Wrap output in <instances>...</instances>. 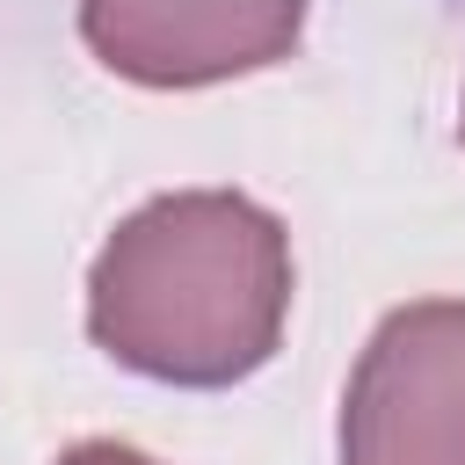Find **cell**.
Here are the masks:
<instances>
[{"label": "cell", "mask_w": 465, "mask_h": 465, "mask_svg": "<svg viewBox=\"0 0 465 465\" xmlns=\"http://www.w3.org/2000/svg\"><path fill=\"white\" fill-rule=\"evenodd\" d=\"M341 465H465V298L378 320L341 392Z\"/></svg>", "instance_id": "2"}, {"label": "cell", "mask_w": 465, "mask_h": 465, "mask_svg": "<svg viewBox=\"0 0 465 465\" xmlns=\"http://www.w3.org/2000/svg\"><path fill=\"white\" fill-rule=\"evenodd\" d=\"M291 320V232L240 189L138 203L87 269V334L124 371L182 392L254 378Z\"/></svg>", "instance_id": "1"}, {"label": "cell", "mask_w": 465, "mask_h": 465, "mask_svg": "<svg viewBox=\"0 0 465 465\" xmlns=\"http://www.w3.org/2000/svg\"><path fill=\"white\" fill-rule=\"evenodd\" d=\"M305 0H80L87 51L138 87H211L291 58Z\"/></svg>", "instance_id": "3"}, {"label": "cell", "mask_w": 465, "mask_h": 465, "mask_svg": "<svg viewBox=\"0 0 465 465\" xmlns=\"http://www.w3.org/2000/svg\"><path fill=\"white\" fill-rule=\"evenodd\" d=\"M58 465H153L145 450H131V443H109V436H94V443H73V450H58Z\"/></svg>", "instance_id": "4"}]
</instances>
